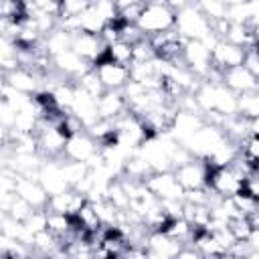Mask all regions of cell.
Returning a JSON list of instances; mask_svg holds the SVG:
<instances>
[{
  "mask_svg": "<svg viewBox=\"0 0 259 259\" xmlns=\"http://www.w3.org/2000/svg\"><path fill=\"white\" fill-rule=\"evenodd\" d=\"M51 59H53V69L59 75H63L65 79H71V81L81 77L83 73H87L91 69V65L85 59H81L73 49H67V51H63V53H59Z\"/></svg>",
  "mask_w": 259,
  "mask_h": 259,
  "instance_id": "cell-9",
  "label": "cell"
},
{
  "mask_svg": "<svg viewBox=\"0 0 259 259\" xmlns=\"http://www.w3.org/2000/svg\"><path fill=\"white\" fill-rule=\"evenodd\" d=\"M223 85L229 87L237 95H245V93H251V91H257L259 89L257 79L253 77V73L245 65L225 71L223 73Z\"/></svg>",
  "mask_w": 259,
  "mask_h": 259,
  "instance_id": "cell-11",
  "label": "cell"
},
{
  "mask_svg": "<svg viewBox=\"0 0 259 259\" xmlns=\"http://www.w3.org/2000/svg\"><path fill=\"white\" fill-rule=\"evenodd\" d=\"M174 176L180 182L184 190H196L206 188V162L204 160H190L188 164H182L174 168Z\"/></svg>",
  "mask_w": 259,
  "mask_h": 259,
  "instance_id": "cell-8",
  "label": "cell"
},
{
  "mask_svg": "<svg viewBox=\"0 0 259 259\" xmlns=\"http://www.w3.org/2000/svg\"><path fill=\"white\" fill-rule=\"evenodd\" d=\"M73 83H75V87H77V89H81V91L89 93V95H91V97H95V99H99V97L105 93V87L101 85V81H99V77H97V73H95L93 69H89V71H87V73H83L81 77L73 79Z\"/></svg>",
  "mask_w": 259,
  "mask_h": 259,
  "instance_id": "cell-19",
  "label": "cell"
},
{
  "mask_svg": "<svg viewBox=\"0 0 259 259\" xmlns=\"http://www.w3.org/2000/svg\"><path fill=\"white\" fill-rule=\"evenodd\" d=\"M87 202V196L77 192V190H67L63 194H55L49 198V204H47V210L51 212H63V214H69V217H75L81 206Z\"/></svg>",
  "mask_w": 259,
  "mask_h": 259,
  "instance_id": "cell-15",
  "label": "cell"
},
{
  "mask_svg": "<svg viewBox=\"0 0 259 259\" xmlns=\"http://www.w3.org/2000/svg\"><path fill=\"white\" fill-rule=\"evenodd\" d=\"M32 206L26 202V200H22L18 194H16V198L12 200V204H10V208L4 212V214H8V217H12L14 221H18V223H24L30 214H32Z\"/></svg>",
  "mask_w": 259,
  "mask_h": 259,
  "instance_id": "cell-23",
  "label": "cell"
},
{
  "mask_svg": "<svg viewBox=\"0 0 259 259\" xmlns=\"http://www.w3.org/2000/svg\"><path fill=\"white\" fill-rule=\"evenodd\" d=\"M2 79H4L2 83L10 85L12 89H16V91H20L24 95H36L38 91H42L40 77L36 73H32V71L24 69V67H20V69H16V71H12L8 75H2Z\"/></svg>",
  "mask_w": 259,
  "mask_h": 259,
  "instance_id": "cell-12",
  "label": "cell"
},
{
  "mask_svg": "<svg viewBox=\"0 0 259 259\" xmlns=\"http://www.w3.org/2000/svg\"><path fill=\"white\" fill-rule=\"evenodd\" d=\"M63 164V174L69 182L71 188H75L81 180H85L89 174H91V168L87 162H71V160H61Z\"/></svg>",
  "mask_w": 259,
  "mask_h": 259,
  "instance_id": "cell-20",
  "label": "cell"
},
{
  "mask_svg": "<svg viewBox=\"0 0 259 259\" xmlns=\"http://www.w3.org/2000/svg\"><path fill=\"white\" fill-rule=\"evenodd\" d=\"M93 71L97 73V77H99L101 85L105 87V91H121L132 81L130 67H121V65H115V63L95 65Z\"/></svg>",
  "mask_w": 259,
  "mask_h": 259,
  "instance_id": "cell-10",
  "label": "cell"
},
{
  "mask_svg": "<svg viewBox=\"0 0 259 259\" xmlns=\"http://www.w3.org/2000/svg\"><path fill=\"white\" fill-rule=\"evenodd\" d=\"M91 6V2L87 0H65L61 2V16L59 18H79L87 8Z\"/></svg>",
  "mask_w": 259,
  "mask_h": 259,
  "instance_id": "cell-24",
  "label": "cell"
},
{
  "mask_svg": "<svg viewBox=\"0 0 259 259\" xmlns=\"http://www.w3.org/2000/svg\"><path fill=\"white\" fill-rule=\"evenodd\" d=\"M97 111H99V119L115 121L127 113V101L121 91H105L97 99Z\"/></svg>",
  "mask_w": 259,
  "mask_h": 259,
  "instance_id": "cell-13",
  "label": "cell"
},
{
  "mask_svg": "<svg viewBox=\"0 0 259 259\" xmlns=\"http://www.w3.org/2000/svg\"><path fill=\"white\" fill-rule=\"evenodd\" d=\"M176 30L184 40H202L208 49L219 42V38L212 34L208 18L198 10L196 4L190 2H186V6L176 14Z\"/></svg>",
  "mask_w": 259,
  "mask_h": 259,
  "instance_id": "cell-2",
  "label": "cell"
},
{
  "mask_svg": "<svg viewBox=\"0 0 259 259\" xmlns=\"http://www.w3.org/2000/svg\"><path fill=\"white\" fill-rule=\"evenodd\" d=\"M136 24L146 36L160 34L176 28V12L170 2H146Z\"/></svg>",
  "mask_w": 259,
  "mask_h": 259,
  "instance_id": "cell-3",
  "label": "cell"
},
{
  "mask_svg": "<svg viewBox=\"0 0 259 259\" xmlns=\"http://www.w3.org/2000/svg\"><path fill=\"white\" fill-rule=\"evenodd\" d=\"M144 184L158 200H184L186 190L180 186L174 172H154Z\"/></svg>",
  "mask_w": 259,
  "mask_h": 259,
  "instance_id": "cell-5",
  "label": "cell"
},
{
  "mask_svg": "<svg viewBox=\"0 0 259 259\" xmlns=\"http://www.w3.org/2000/svg\"><path fill=\"white\" fill-rule=\"evenodd\" d=\"M105 47H107V45L103 42L101 36L79 32V34L73 36V47H71V49H73L81 59H85L89 65H93V63L101 57V53L105 51Z\"/></svg>",
  "mask_w": 259,
  "mask_h": 259,
  "instance_id": "cell-14",
  "label": "cell"
},
{
  "mask_svg": "<svg viewBox=\"0 0 259 259\" xmlns=\"http://www.w3.org/2000/svg\"><path fill=\"white\" fill-rule=\"evenodd\" d=\"M38 182L40 186L47 190L49 196L55 194H63L67 190H71L65 174H63V164L61 160H45L40 170H38Z\"/></svg>",
  "mask_w": 259,
  "mask_h": 259,
  "instance_id": "cell-7",
  "label": "cell"
},
{
  "mask_svg": "<svg viewBox=\"0 0 259 259\" xmlns=\"http://www.w3.org/2000/svg\"><path fill=\"white\" fill-rule=\"evenodd\" d=\"M198 10L208 18V22H219V20H227V8L229 2H219V0H210V2H196Z\"/></svg>",
  "mask_w": 259,
  "mask_h": 259,
  "instance_id": "cell-21",
  "label": "cell"
},
{
  "mask_svg": "<svg viewBox=\"0 0 259 259\" xmlns=\"http://www.w3.org/2000/svg\"><path fill=\"white\" fill-rule=\"evenodd\" d=\"M16 194L26 200L32 208H47L49 204V194L47 190L40 186L38 180H32V178H18V184H16Z\"/></svg>",
  "mask_w": 259,
  "mask_h": 259,
  "instance_id": "cell-16",
  "label": "cell"
},
{
  "mask_svg": "<svg viewBox=\"0 0 259 259\" xmlns=\"http://www.w3.org/2000/svg\"><path fill=\"white\" fill-rule=\"evenodd\" d=\"M71 113L87 127H91L97 119H99V111H97V99L91 97L89 93L77 89V95H75V103H73V109Z\"/></svg>",
  "mask_w": 259,
  "mask_h": 259,
  "instance_id": "cell-17",
  "label": "cell"
},
{
  "mask_svg": "<svg viewBox=\"0 0 259 259\" xmlns=\"http://www.w3.org/2000/svg\"><path fill=\"white\" fill-rule=\"evenodd\" d=\"M16 113H18V111H16L10 103L2 101V105H0V123H2V130H12V127H14Z\"/></svg>",
  "mask_w": 259,
  "mask_h": 259,
  "instance_id": "cell-26",
  "label": "cell"
},
{
  "mask_svg": "<svg viewBox=\"0 0 259 259\" xmlns=\"http://www.w3.org/2000/svg\"><path fill=\"white\" fill-rule=\"evenodd\" d=\"M227 227H229V231L233 233V237H235L237 241H249V237H251V233H253V227H251V223L247 221V217L231 219Z\"/></svg>",
  "mask_w": 259,
  "mask_h": 259,
  "instance_id": "cell-22",
  "label": "cell"
},
{
  "mask_svg": "<svg viewBox=\"0 0 259 259\" xmlns=\"http://www.w3.org/2000/svg\"><path fill=\"white\" fill-rule=\"evenodd\" d=\"M105 18L95 10L93 2L91 6L79 16V32H85V34H95V36H101L103 28H105Z\"/></svg>",
  "mask_w": 259,
  "mask_h": 259,
  "instance_id": "cell-18",
  "label": "cell"
},
{
  "mask_svg": "<svg viewBox=\"0 0 259 259\" xmlns=\"http://www.w3.org/2000/svg\"><path fill=\"white\" fill-rule=\"evenodd\" d=\"M174 259H206L198 249H194V247H190V245H186V247H182V251L174 257Z\"/></svg>",
  "mask_w": 259,
  "mask_h": 259,
  "instance_id": "cell-27",
  "label": "cell"
},
{
  "mask_svg": "<svg viewBox=\"0 0 259 259\" xmlns=\"http://www.w3.org/2000/svg\"><path fill=\"white\" fill-rule=\"evenodd\" d=\"M245 61H247V49L237 47V45H231L227 40H219L210 49L212 69H217L221 73H225L229 69H235V67H243Z\"/></svg>",
  "mask_w": 259,
  "mask_h": 259,
  "instance_id": "cell-4",
  "label": "cell"
},
{
  "mask_svg": "<svg viewBox=\"0 0 259 259\" xmlns=\"http://www.w3.org/2000/svg\"><path fill=\"white\" fill-rule=\"evenodd\" d=\"M101 154L99 144L87 134H77L73 138L67 140V148H65V156L63 160H71V162H91L93 158H97Z\"/></svg>",
  "mask_w": 259,
  "mask_h": 259,
  "instance_id": "cell-6",
  "label": "cell"
},
{
  "mask_svg": "<svg viewBox=\"0 0 259 259\" xmlns=\"http://www.w3.org/2000/svg\"><path fill=\"white\" fill-rule=\"evenodd\" d=\"M241 156L253 164V166H259V136H249L243 144H241Z\"/></svg>",
  "mask_w": 259,
  "mask_h": 259,
  "instance_id": "cell-25",
  "label": "cell"
},
{
  "mask_svg": "<svg viewBox=\"0 0 259 259\" xmlns=\"http://www.w3.org/2000/svg\"><path fill=\"white\" fill-rule=\"evenodd\" d=\"M194 97H196V103H198L202 113L217 111V113H221L225 117L239 115V95L233 93L223 83H208V81H204L198 87V91L194 93Z\"/></svg>",
  "mask_w": 259,
  "mask_h": 259,
  "instance_id": "cell-1",
  "label": "cell"
}]
</instances>
